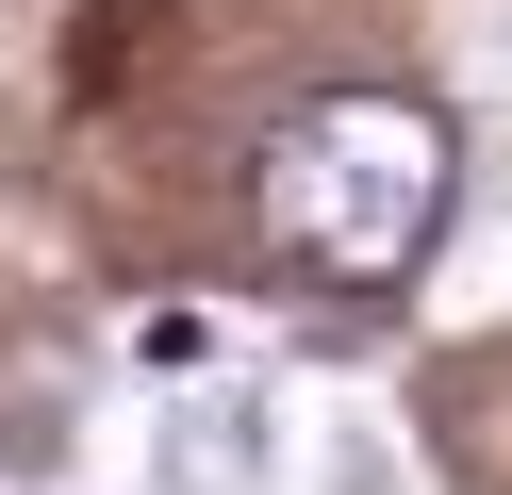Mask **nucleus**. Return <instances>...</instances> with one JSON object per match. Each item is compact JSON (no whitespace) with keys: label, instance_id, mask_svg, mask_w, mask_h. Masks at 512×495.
<instances>
[{"label":"nucleus","instance_id":"obj_2","mask_svg":"<svg viewBox=\"0 0 512 495\" xmlns=\"http://www.w3.org/2000/svg\"><path fill=\"white\" fill-rule=\"evenodd\" d=\"M166 479L182 495H248V479H265V396H199L182 446H166Z\"/></svg>","mask_w":512,"mask_h":495},{"label":"nucleus","instance_id":"obj_1","mask_svg":"<svg viewBox=\"0 0 512 495\" xmlns=\"http://www.w3.org/2000/svg\"><path fill=\"white\" fill-rule=\"evenodd\" d=\"M265 231H281V264L298 281H331V297H397L413 264L446 248V198H463V149H446V116L430 99H397V83H314L298 116L265 132Z\"/></svg>","mask_w":512,"mask_h":495}]
</instances>
